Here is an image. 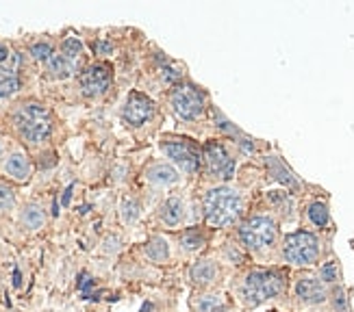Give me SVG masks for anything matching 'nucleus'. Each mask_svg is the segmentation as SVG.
I'll use <instances>...</instances> for the list:
<instances>
[{
    "mask_svg": "<svg viewBox=\"0 0 354 312\" xmlns=\"http://www.w3.org/2000/svg\"><path fill=\"white\" fill-rule=\"evenodd\" d=\"M241 213H243V199L237 191L228 189V186L213 189L205 197L207 222L215 228H228L237 224Z\"/></svg>",
    "mask_w": 354,
    "mask_h": 312,
    "instance_id": "obj_4",
    "label": "nucleus"
},
{
    "mask_svg": "<svg viewBox=\"0 0 354 312\" xmlns=\"http://www.w3.org/2000/svg\"><path fill=\"white\" fill-rule=\"evenodd\" d=\"M218 277H220V267L211 258H200L189 267V280L196 286H211Z\"/></svg>",
    "mask_w": 354,
    "mask_h": 312,
    "instance_id": "obj_12",
    "label": "nucleus"
},
{
    "mask_svg": "<svg viewBox=\"0 0 354 312\" xmlns=\"http://www.w3.org/2000/svg\"><path fill=\"white\" fill-rule=\"evenodd\" d=\"M194 312H228V302L222 293H200L194 300Z\"/></svg>",
    "mask_w": 354,
    "mask_h": 312,
    "instance_id": "obj_16",
    "label": "nucleus"
},
{
    "mask_svg": "<svg viewBox=\"0 0 354 312\" xmlns=\"http://www.w3.org/2000/svg\"><path fill=\"white\" fill-rule=\"evenodd\" d=\"M11 57V52H9V48L5 43H0V64H5V61Z\"/></svg>",
    "mask_w": 354,
    "mask_h": 312,
    "instance_id": "obj_32",
    "label": "nucleus"
},
{
    "mask_svg": "<svg viewBox=\"0 0 354 312\" xmlns=\"http://www.w3.org/2000/svg\"><path fill=\"white\" fill-rule=\"evenodd\" d=\"M306 222H309L311 228L315 230H326L330 226V211H328V204L324 199H313L306 204Z\"/></svg>",
    "mask_w": 354,
    "mask_h": 312,
    "instance_id": "obj_14",
    "label": "nucleus"
},
{
    "mask_svg": "<svg viewBox=\"0 0 354 312\" xmlns=\"http://www.w3.org/2000/svg\"><path fill=\"white\" fill-rule=\"evenodd\" d=\"M20 89V78L13 68H0V98H9Z\"/></svg>",
    "mask_w": 354,
    "mask_h": 312,
    "instance_id": "obj_25",
    "label": "nucleus"
},
{
    "mask_svg": "<svg viewBox=\"0 0 354 312\" xmlns=\"http://www.w3.org/2000/svg\"><path fill=\"white\" fill-rule=\"evenodd\" d=\"M268 202H270V206L283 217V220H291V217L296 215V199L291 197L289 191H270Z\"/></svg>",
    "mask_w": 354,
    "mask_h": 312,
    "instance_id": "obj_17",
    "label": "nucleus"
},
{
    "mask_svg": "<svg viewBox=\"0 0 354 312\" xmlns=\"http://www.w3.org/2000/svg\"><path fill=\"white\" fill-rule=\"evenodd\" d=\"M172 108L180 119H198L205 113V93L194 85H180L172 91Z\"/></svg>",
    "mask_w": 354,
    "mask_h": 312,
    "instance_id": "obj_7",
    "label": "nucleus"
},
{
    "mask_svg": "<svg viewBox=\"0 0 354 312\" xmlns=\"http://www.w3.org/2000/svg\"><path fill=\"white\" fill-rule=\"evenodd\" d=\"M0 156H3V144H0Z\"/></svg>",
    "mask_w": 354,
    "mask_h": 312,
    "instance_id": "obj_35",
    "label": "nucleus"
},
{
    "mask_svg": "<svg viewBox=\"0 0 354 312\" xmlns=\"http://www.w3.org/2000/svg\"><path fill=\"white\" fill-rule=\"evenodd\" d=\"M61 52H64L66 57H70V59H79L81 57V52H83V43H81V39H76V37H68L66 41H64V48H61Z\"/></svg>",
    "mask_w": 354,
    "mask_h": 312,
    "instance_id": "obj_30",
    "label": "nucleus"
},
{
    "mask_svg": "<svg viewBox=\"0 0 354 312\" xmlns=\"http://www.w3.org/2000/svg\"><path fill=\"white\" fill-rule=\"evenodd\" d=\"M239 243L254 256H268L281 247V228L272 215H252L237 230Z\"/></svg>",
    "mask_w": 354,
    "mask_h": 312,
    "instance_id": "obj_3",
    "label": "nucleus"
},
{
    "mask_svg": "<svg viewBox=\"0 0 354 312\" xmlns=\"http://www.w3.org/2000/svg\"><path fill=\"white\" fill-rule=\"evenodd\" d=\"M5 171L15 180H26L30 176V163L22 152H13L5 161Z\"/></svg>",
    "mask_w": 354,
    "mask_h": 312,
    "instance_id": "obj_21",
    "label": "nucleus"
},
{
    "mask_svg": "<svg viewBox=\"0 0 354 312\" xmlns=\"http://www.w3.org/2000/svg\"><path fill=\"white\" fill-rule=\"evenodd\" d=\"M266 165H268V169H270L272 180L281 182L283 186H287V189H291V191H300V180L296 178L294 171H291V169L281 161V156H268V159H266Z\"/></svg>",
    "mask_w": 354,
    "mask_h": 312,
    "instance_id": "obj_13",
    "label": "nucleus"
},
{
    "mask_svg": "<svg viewBox=\"0 0 354 312\" xmlns=\"http://www.w3.org/2000/svg\"><path fill=\"white\" fill-rule=\"evenodd\" d=\"M98 50H102V52H109V50H111V46H109V43H98Z\"/></svg>",
    "mask_w": 354,
    "mask_h": 312,
    "instance_id": "obj_33",
    "label": "nucleus"
},
{
    "mask_svg": "<svg viewBox=\"0 0 354 312\" xmlns=\"http://www.w3.org/2000/svg\"><path fill=\"white\" fill-rule=\"evenodd\" d=\"M291 298L302 310H319L330 306V289L317 273H298L291 284Z\"/></svg>",
    "mask_w": 354,
    "mask_h": 312,
    "instance_id": "obj_6",
    "label": "nucleus"
},
{
    "mask_svg": "<svg viewBox=\"0 0 354 312\" xmlns=\"http://www.w3.org/2000/svg\"><path fill=\"white\" fill-rule=\"evenodd\" d=\"M161 150L167 159H172L180 169L187 174H196L200 169V150L189 142V139H163Z\"/></svg>",
    "mask_w": 354,
    "mask_h": 312,
    "instance_id": "obj_8",
    "label": "nucleus"
},
{
    "mask_svg": "<svg viewBox=\"0 0 354 312\" xmlns=\"http://www.w3.org/2000/svg\"><path fill=\"white\" fill-rule=\"evenodd\" d=\"M120 249V239L118 237H109L104 241V252H118Z\"/></svg>",
    "mask_w": 354,
    "mask_h": 312,
    "instance_id": "obj_31",
    "label": "nucleus"
},
{
    "mask_svg": "<svg viewBox=\"0 0 354 312\" xmlns=\"http://www.w3.org/2000/svg\"><path fill=\"white\" fill-rule=\"evenodd\" d=\"M330 308L335 312H350V304H348V298H346L344 284L330 289Z\"/></svg>",
    "mask_w": 354,
    "mask_h": 312,
    "instance_id": "obj_27",
    "label": "nucleus"
},
{
    "mask_svg": "<svg viewBox=\"0 0 354 312\" xmlns=\"http://www.w3.org/2000/svg\"><path fill=\"white\" fill-rule=\"evenodd\" d=\"M205 156H207V167L213 178L228 180L235 174V161L228 154V150L220 142H211L205 146Z\"/></svg>",
    "mask_w": 354,
    "mask_h": 312,
    "instance_id": "obj_9",
    "label": "nucleus"
},
{
    "mask_svg": "<svg viewBox=\"0 0 354 312\" xmlns=\"http://www.w3.org/2000/svg\"><path fill=\"white\" fill-rule=\"evenodd\" d=\"M13 121L15 128L22 135V139H26L28 144H41L50 137L53 124H50V115L48 111L37 104V102H24L18 106V111L13 113Z\"/></svg>",
    "mask_w": 354,
    "mask_h": 312,
    "instance_id": "obj_5",
    "label": "nucleus"
},
{
    "mask_svg": "<svg viewBox=\"0 0 354 312\" xmlns=\"http://www.w3.org/2000/svg\"><path fill=\"white\" fill-rule=\"evenodd\" d=\"M20 224L26 230H39L46 224V213L39 204H26L20 211Z\"/></svg>",
    "mask_w": 354,
    "mask_h": 312,
    "instance_id": "obj_23",
    "label": "nucleus"
},
{
    "mask_svg": "<svg viewBox=\"0 0 354 312\" xmlns=\"http://www.w3.org/2000/svg\"><path fill=\"white\" fill-rule=\"evenodd\" d=\"M15 206V191L7 182H0V211H11Z\"/></svg>",
    "mask_w": 354,
    "mask_h": 312,
    "instance_id": "obj_29",
    "label": "nucleus"
},
{
    "mask_svg": "<svg viewBox=\"0 0 354 312\" xmlns=\"http://www.w3.org/2000/svg\"><path fill=\"white\" fill-rule=\"evenodd\" d=\"M159 217H161V222L167 228L180 226L185 222V204H183V199H178V197H167L163 202L161 211H159Z\"/></svg>",
    "mask_w": 354,
    "mask_h": 312,
    "instance_id": "obj_15",
    "label": "nucleus"
},
{
    "mask_svg": "<svg viewBox=\"0 0 354 312\" xmlns=\"http://www.w3.org/2000/svg\"><path fill=\"white\" fill-rule=\"evenodd\" d=\"M30 55H33L37 61H44V64H48L50 57H53L55 52H53V46H50L48 41H37V43L30 46Z\"/></svg>",
    "mask_w": 354,
    "mask_h": 312,
    "instance_id": "obj_28",
    "label": "nucleus"
},
{
    "mask_svg": "<svg viewBox=\"0 0 354 312\" xmlns=\"http://www.w3.org/2000/svg\"><path fill=\"white\" fill-rule=\"evenodd\" d=\"M13 277H15V286H20V271L18 269H15V275Z\"/></svg>",
    "mask_w": 354,
    "mask_h": 312,
    "instance_id": "obj_34",
    "label": "nucleus"
},
{
    "mask_svg": "<svg viewBox=\"0 0 354 312\" xmlns=\"http://www.w3.org/2000/svg\"><path fill=\"white\" fill-rule=\"evenodd\" d=\"M144 252L152 262L163 264V262H167V258H170V245H167V241L163 237H152L144 245Z\"/></svg>",
    "mask_w": 354,
    "mask_h": 312,
    "instance_id": "obj_24",
    "label": "nucleus"
},
{
    "mask_svg": "<svg viewBox=\"0 0 354 312\" xmlns=\"http://www.w3.org/2000/svg\"><path fill=\"white\" fill-rule=\"evenodd\" d=\"M120 215H122V222H124L127 226L135 224L137 220H140V215H142V206H140V202H137L135 197H127L124 202H122Z\"/></svg>",
    "mask_w": 354,
    "mask_h": 312,
    "instance_id": "obj_26",
    "label": "nucleus"
},
{
    "mask_svg": "<svg viewBox=\"0 0 354 312\" xmlns=\"http://www.w3.org/2000/svg\"><path fill=\"white\" fill-rule=\"evenodd\" d=\"M205 245H207V234L203 230H198V228L185 230L178 237V247H180L183 254H196Z\"/></svg>",
    "mask_w": 354,
    "mask_h": 312,
    "instance_id": "obj_18",
    "label": "nucleus"
},
{
    "mask_svg": "<svg viewBox=\"0 0 354 312\" xmlns=\"http://www.w3.org/2000/svg\"><path fill=\"white\" fill-rule=\"evenodd\" d=\"M152 113H155V104L140 91L131 93L124 104V111H122L127 124H131V126H144V124L152 117Z\"/></svg>",
    "mask_w": 354,
    "mask_h": 312,
    "instance_id": "obj_11",
    "label": "nucleus"
},
{
    "mask_svg": "<svg viewBox=\"0 0 354 312\" xmlns=\"http://www.w3.org/2000/svg\"><path fill=\"white\" fill-rule=\"evenodd\" d=\"M315 273L319 275V280H322V282H324L328 289L342 284V267H339V262H337L335 258H328V260L322 262Z\"/></svg>",
    "mask_w": 354,
    "mask_h": 312,
    "instance_id": "obj_22",
    "label": "nucleus"
},
{
    "mask_svg": "<svg viewBox=\"0 0 354 312\" xmlns=\"http://www.w3.org/2000/svg\"><path fill=\"white\" fill-rule=\"evenodd\" d=\"M289 289V275L279 267H254L245 271L237 284V298L245 308H259L279 300Z\"/></svg>",
    "mask_w": 354,
    "mask_h": 312,
    "instance_id": "obj_1",
    "label": "nucleus"
},
{
    "mask_svg": "<svg viewBox=\"0 0 354 312\" xmlns=\"http://www.w3.org/2000/svg\"><path fill=\"white\" fill-rule=\"evenodd\" d=\"M74 68H76V61L66 57L64 52H57L50 57V61L46 64V70L53 78H68L74 74Z\"/></svg>",
    "mask_w": 354,
    "mask_h": 312,
    "instance_id": "obj_19",
    "label": "nucleus"
},
{
    "mask_svg": "<svg viewBox=\"0 0 354 312\" xmlns=\"http://www.w3.org/2000/svg\"><path fill=\"white\" fill-rule=\"evenodd\" d=\"M281 260L294 269H311L322 262L324 245L313 230H294L283 237L279 247Z\"/></svg>",
    "mask_w": 354,
    "mask_h": 312,
    "instance_id": "obj_2",
    "label": "nucleus"
},
{
    "mask_svg": "<svg viewBox=\"0 0 354 312\" xmlns=\"http://www.w3.org/2000/svg\"><path fill=\"white\" fill-rule=\"evenodd\" d=\"M146 178H148L152 184L165 186V184H174V182L178 180V174H176V169H174L172 165H167V163H157V165L148 167Z\"/></svg>",
    "mask_w": 354,
    "mask_h": 312,
    "instance_id": "obj_20",
    "label": "nucleus"
},
{
    "mask_svg": "<svg viewBox=\"0 0 354 312\" xmlns=\"http://www.w3.org/2000/svg\"><path fill=\"white\" fill-rule=\"evenodd\" d=\"M79 85H81L83 96L98 98L102 93H106V89L111 85V70L106 66H91L81 74Z\"/></svg>",
    "mask_w": 354,
    "mask_h": 312,
    "instance_id": "obj_10",
    "label": "nucleus"
}]
</instances>
